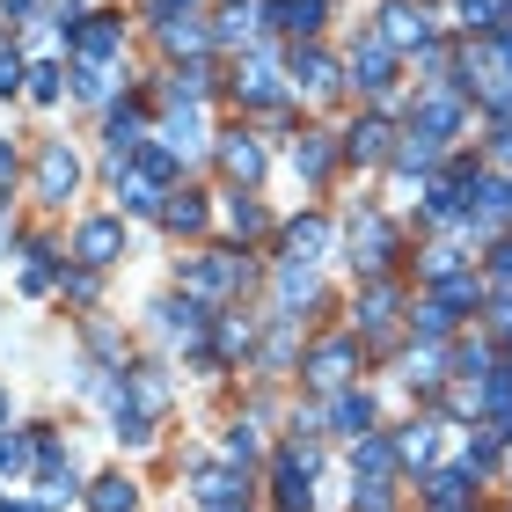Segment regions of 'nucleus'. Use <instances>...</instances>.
<instances>
[{
    "mask_svg": "<svg viewBox=\"0 0 512 512\" xmlns=\"http://www.w3.org/2000/svg\"><path fill=\"white\" fill-rule=\"evenodd\" d=\"M183 293L191 300H227V293H242L249 286V264L235 249H198V256H183Z\"/></svg>",
    "mask_w": 512,
    "mask_h": 512,
    "instance_id": "1",
    "label": "nucleus"
},
{
    "mask_svg": "<svg viewBox=\"0 0 512 512\" xmlns=\"http://www.w3.org/2000/svg\"><path fill=\"white\" fill-rule=\"evenodd\" d=\"M315 469H322L315 439H293V447L278 454V476H271V505H278V512H308V505H315V498H308Z\"/></svg>",
    "mask_w": 512,
    "mask_h": 512,
    "instance_id": "2",
    "label": "nucleus"
},
{
    "mask_svg": "<svg viewBox=\"0 0 512 512\" xmlns=\"http://www.w3.org/2000/svg\"><path fill=\"white\" fill-rule=\"evenodd\" d=\"M125 220L118 213H88L81 227H74V256H81V264L88 271H110V264H125Z\"/></svg>",
    "mask_w": 512,
    "mask_h": 512,
    "instance_id": "3",
    "label": "nucleus"
},
{
    "mask_svg": "<svg viewBox=\"0 0 512 512\" xmlns=\"http://www.w3.org/2000/svg\"><path fill=\"white\" fill-rule=\"evenodd\" d=\"M74 183H81V154L66 147V139H44V154H37V198L44 205H66V198H74Z\"/></svg>",
    "mask_w": 512,
    "mask_h": 512,
    "instance_id": "4",
    "label": "nucleus"
},
{
    "mask_svg": "<svg viewBox=\"0 0 512 512\" xmlns=\"http://www.w3.org/2000/svg\"><path fill=\"white\" fill-rule=\"evenodd\" d=\"M264 22H271L278 37L308 44V37L322 30V22H330V0H271V8H264Z\"/></svg>",
    "mask_w": 512,
    "mask_h": 512,
    "instance_id": "5",
    "label": "nucleus"
},
{
    "mask_svg": "<svg viewBox=\"0 0 512 512\" xmlns=\"http://www.w3.org/2000/svg\"><path fill=\"white\" fill-rule=\"evenodd\" d=\"M125 52V22L118 15H88L81 30H74V59H88V66H110Z\"/></svg>",
    "mask_w": 512,
    "mask_h": 512,
    "instance_id": "6",
    "label": "nucleus"
},
{
    "mask_svg": "<svg viewBox=\"0 0 512 512\" xmlns=\"http://www.w3.org/2000/svg\"><path fill=\"white\" fill-rule=\"evenodd\" d=\"M352 81L366 88V96H388V88H395V44L388 37H366L352 52Z\"/></svg>",
    "mask_w": 512,
    "mask_h": 512,
    "instance_id": "7",
    "label": "nucleus"
},
{
    "mask_svg": "<svg viewBox=\"0 0 512 512\" xmlns=\"http://www.w3.org/2000/svg\"><path fill=\"white\" fill-rule=\"evenodd\" d=\"M227 88H235L242 103H264V110H278V59H271V52H249V59L235 66V81H227Z\"/></svg>",
    "mask_w": 512,
    "mask_h": 512,
    "instance_id": "8",
    "label": "nucleus"
},
{
    "mask_svg": "<svg viewBox=\"0 0 512 512\" xmlns=\"http://www.w3.org/2000/svg\"><path fill=\"white\" fill-rule=\"evenodd\" d=\"M352 366H359V337H330V344H315L308 381L315 388H344V381H352Z\"/></svg>",
    "mask_w": 512,
    "mask_h": 512,
    "instance_id": "9",
    "label": "nucleus"
},
{
    "mask_svg": "<svg viewBox=\"0 0 512 512\" xmlns=\"http://www.w3.org/2000/svg\"><path fill=\"white\" fill-rule=\"evenodd\" d=\"M154 315H161V337H183V344H198V337H205V300H191V293L154 300Z\"/></svg>",
    "mask_w": 512,
    "mask_h": 512,
    "instance_id": "10",
    "label": "nucleus"
},
{
    "mask_svg": "<svg viewBox=\"0 0 512 512\" xmlns=\"http://www.w3.org/2000/svg\"><path fill=\"white\" fill-rule=\"evenodd\" d=\"M352 249H359L352 264H366V271H381V264H388V249H395V227H388L381 213H359V220H352Z\"/></svg>",
    "mask_w": 512,
    "mask_h": 512,
    "instance_id": "11",
    "label": "nucleus"
},
{
    "mask_svg": "<svg viewBox=\"0 0 512 512\" xmlns=\"http://www.w3.org/2000/svg\"><path fill=\"white\" fill-rule=\"evenodd\" d=\"M220 169L235 176V183L264 176V147H256V132H220Z\"/></svg>",
    "mask_w": 512,
    "mask_h": 512,
    "instance_id": "12",
    "label": "nucleus"
},
{
    "mask_svg": "<svg viewBox=\"0 0 512 512\" xmlns=\"http://www.w3.org/2000/svg\"><path fill=\"white\" fill-rule=\"evenodd\" d=\"M293 88H308V96H330V88H337V59L315 52V44H293Z\"/></svg>",
    "mask_w": 512,
    "mask_h": 512,
    "instance_id": "13",
    "label": "nucleus"
},
{
    "mask_svg": "<svg viewBox=\"0 0 512 512\" xmlns=\"http://www.w3.org/2000/svg\"><path fill=\"white\" fill-rule=\"evenodd\" d=\"M315 300H322L315 264H286V271H278V315H293V322H300V308H315Z\"/></svg>",
    "mask_w": 512,
    "mask_h": 512,
    "instance_id": "14",
    "label": "nucleus"
},
{
    "mask_svg": "<svg viewBox=\"0 0 512 512\" xmlns=\"http://www.w3.org/2000/svg\"><path fill=\"white\" fill-rule=\"evenodd\" d=\"M322 256H330V220H293L286 227V264H322Z\"/></svg>",
    "mask_w": 512,
    "mask_h": 512,
    "instance_id": "15",
    "label": "nucleus"
},
{
    "mask_svg": "<svg viewBox=\"0 0 512 512\" xmlns=\"http://www.w3.org/2000/svg\"><path fill=\"white\" fill-rule=\"evenodd\" d=\"M256 30H264V8H256V0H227L213 15V44H249Z\"/></svg>",
    "mask_w": 512,
    "mask_h": 512,
    "instance_id": "16",
    "label": "nucleus"
},
{
    "mask_svg": "<svg viewBox=\"0 0 512 512\" xmlns=\"http://www.w3.org/2000/svg\"><path fill=\"white\" fill-rule=\"evenodd\" d=\"M118 198H125V213H161V198H169V191H161L139 161H125V169H118Z\"/></svg>",
    "mask_w": 512,
    "mask_h": 512,
    "instance_id": "17",
    "label": "nucleus"
},
{
    "mask_svg": "<svg viewBox=\"0 0 512 512\" xmlns=\"http://www.w3.org/2000/svg\"><path fill=\"white\" fill-rule=\"evenodd\" d=\"M330 161H337V147H330L322 132H300V139H293V176H300V183H322V176H330Z\"/></svg>",
    "mask_w": 512,
    "mask_h": 512,
    "instance_id": "18",
    "label": "nucleus"
},
{
    "mask_svg": "<svg viewBox=\"0 0 512 512\" xmlns=\"http://www.w3.org/2000/svg\"><path fill=\"white\" fill-rule=\"evenodd\" d=\"M388 139H395L388 118H359L352 132H344V154H352V161H388V154H395Z\"/></svg>",
    "mask_w": 512,
    "mask_h": 512,
    "instance_id": "19",
    "label": "nucleus"
},
{
    "mask_svg": "<svg viewBox=\"0 0 512 512\" xmlns=\"http://www.w3.org/2000/svg\"><path fill=\"white\" fill-rule=\"evenodd\" d=\"M132 505H139L132 476H96V483H88V512H132Z\"/></svg>",
    "mask_w": 512,
    "mask_h": 512,
    "instance_id": "20",
    "label": "nucleus"
},
{
    "mask_svg": "<svg viewBox=\"0 0 512 512\" xmlns=\"http://www.w3.org/2000/svg\"><path fill=\"white\" fill-rule=\"evenodd\" d=\"M395 169H439V132H425V125H410L403 132V147H395Z\"/></svg>",
    "mask_w": 512,
    "mask_h": 512,
    "instance_id": "21",
    "label": "nucleus"
},
{
    "mask_svg": "<svg viewBox=\"0 0 512 512\" xmlns=\"http://www.w3.org/2000/svg\"><path fill=\"white\" fill-rule=\"evenodd\" d=\"M330 425L352 432V439H366V425H374V395H352V388H344L337 403H330Z\"/></svg>",
    "mask_w": 512,
    "mask_h": 512,
    "instance_id": "22",
    "label": "nucleus"
},
{
    "mask_svg": "<svg viewBox=\"0 0 512 512\" xmlns=\"http://www.w3.org/2000/svg\"><path fill=\"white\" fill-rule=\"evenodd\" d=\"M417 125H425V132H439V139H447V132L461 125V103H454V88H432V96H425V103H417Z\"/></svg>",
    "mask_w": 512,
    "mask_h": 512,
    "instance_id": "23",
    "label": "nucleus"
},
{
    "mask_svg": "<svg viewBox=\"0 0 512 512\" xmlns=\"http://www.w3.org/2000/svg\"><path fill=\"white\" fill-rule=\"evenodd\" d=\"M476 491H469V469H439L432 483H425V505H439V512H454V505H469Z\"/></svg>",
    "mask_w": 512,
    "mask_h": 512,
    "instance_id": "24",
    "label": "nucleus"
},
{
    "mask_svg": "<svg viewBox=\"0 0 512 512\" xmlns=\"http://www.w3.org/2000/svg\"><path fill=\"white\" fill-rule=\"evenodd\" d=\"M169 96H176V103H205V96H213V66H205V59L176 66V74H169Z\"/></svg>",
    "mask_w": 512,
    "mask_h": 512,
    "instance_id": "25",
    "label": "nucleus"
},
{
    "mask_svg": "<svg viewBox=\"0 0 512 512\" xmlns=\"http://www.w3.org/2000/svg\"><path fill=\"white\" fill-rule=\"evenodd\" d=\"M198 132H205V125H198V103H176V118H169V125H161V139H169V147H176V154H198V147H205V139H198Z\"/></svg>",
    "mask_w": 512,
    "mask_h": 512,
    "instance_id": "26",
    "label": "nucleus"
},
{
    "mask_svg": "<svg viewBox=\"0 0 512 512\" xmlns=\"http://www.w3.org/2000/svg\"><path fill=\"white\" fill-rule=\"evenodd\" d=\"M476 300H483V286H476V278H447V286H439V293H432V308H439V315H447V322H454L461 308H476Z\"/></svg>",
    "mask_w": 512,
    "mask_h": 512,
    "instance_id": "27",
    "label": "nucleus"
},
{
    "mask_svg": "<svg viewBox=\"0 0 512 512\" xmlns=\"http://www.w3.org/2000/svg\"><path fill=\"white\" fill-rule=\"evenodd\" d=\"M161 220H169L176 235H198V227H205V198H198V191H183V198L161 205Z\"/></svg>",
    "mask_w": 512,
    "mask_h": 512,
    "instance_id": "28",
    "label": "nucleus"
},
{
    "mask_svg": "<svg viewBox=\"0 0 512 512\" xmlns=\"http://www.w3.org/2000/svg\"><path fill=\"white\" fill-rule=\"evenodd\" d=\"M395 322V293L388 286H366V300H359V330H388Z\"/></svg>",
    "mask_w": 512,
    "mask_h": 512,
    "instance_id": "29",
    "label": "nucleus"
},
{
    "mask_svg": "<svg viewBox=\"0 0 512 512\" xmlns=\"http://www.w3.org/2000/svg\"><path fill=\"white\" fill-rule=\"evenodd\" d=\"M359 469L374 476V483H388V476H395V447H388V439H374V432H366V439H359Z\"/></svg>",
    "mask_w": 512,
    "mask_h": 512,
    "instance_id": "30",
    "label": "nucleus"
},
{
    "mask_svg": "<svg viewBox=\"0 0 512 512\" xmlns=\"http://www.w3.org/2000/svg\"><path fill=\"white\" fill-rule=\"evenodd\" d=\"M227 227H235V235H264L271 213H264L256 198H227Z\"/></svg>",
    "mask_w": 512,
    "mask_h": 512,
    "instance_id": "31",
    "label": "nucleus"
},
{
    "mask_svg": "<svg viewBox=\"0 0 512 512\" xmlns=\"http://www.w3.org/2000/svg\"><path fill=\"white\" fill-rule=\"evenodd\" d=\"M74 96H81V103H103V96H110V66L74 59Z\"/></svg>",
    "mask_w": 512,
    "mask_h": 512,
    "instance_id": "32",
    "label": "nucleus"
},
{
    "mask_svg": "<svg viewBox=\"0 0 512 512\" xmlns=\"http://www.w3.org/2000/svg\"><path fill=\"white\" fill-rule=\"evenodd\" d=\"M432 22L425 15H410V8H388V44H425Z\"/></svg>",
    "mask_w": 512,
    "mask_h": 512,
    "instance_id": "33",
    "label": "nucleus"
},
{
    "mask_svg": "<svg viewBox=\"0 0 512 512\" xmlns=\"http://www.w3.org/2000/svg\"><path fill=\"white\" fill-rule=\"evenodd\" d=\"M30 96H37V103H59V96H66V74H59L52 59H37V66H30Z\"/></svg>",
    "mask_w": 512,
    "mask_h": 512,
    "instance_id": "34",
    "label": "nucleus"
},
{
    "mask_svg": "<svg viewBox=\"0 0 512 512\" xmlns=\"http://www.w3.org/2000/svg\"><path fill=\"white\" fill-rule=\"evenodd\" d=\"M0 96H30V66H22V52H0Z\"/></svg>",
    "mask_w": 512,
    "mask_h": 512,
    "instance_id": "35",
    "label": "nucleus"
},
{
    "mask_svg": "<svg viewBox=\"0 0 512 512\" xmlns=\"http://www.w3.org/2000/svg\"><path fill=\"white\" fill-rule=\"evenodd\" d=\"M432 439H439V425H410L403 439H395V454H403V461H425V454H432Z\"/></svg>",
    "mask_w": 512,
    "mask_h": 512,
    "instance_id": "36",
    "label": "nucleus"
},
{
    "mask_svg": "<svg viewBox=\"0 0 512 512\" xmlns=\"http://www.w3.org/2000/svg\"><path fill=\"white\" fill-rule=\"evenodd\" d=\"M227 461H235V469H249V461H256V425H235V432H227Z\"/></svg>",
    "mask_w": 512,
    "mask_h": 512,
    "instance_id": "37",
    "label": "nucleus"
},
{
    "mask_svg": "<svg viewBox=\"0 0 512 512\" xmlns=\"http://www.w3.org/2000/svg\"><path fill=\"white\" fill-rule=\"evenodd\" d=\"M461 22L469 30H498V0H461Z\"/></svg>",
    "mask_w": 512,
    "mask_h": 512,
    "instance_id": "38",
    "label": "nucleus"
},
{
    "mask_svg": "<svg viewBox=\"0 0 512 512\" xmlns=\"http://www.w3.org/2000/svg\"><path fill=\"white\" fill-rule=\"evenodd\" d=\"M352 512H388V483H374V476H366L359 491H352Z\"/></svg>",
    "mask_w": 512,
    "mask_h": 512,
    "instance_id": "39",
    "label": "nucleus"
},
{
    "mask_svg": "<svg viewBox=\"0 0 512 512\" xmlns=\"http://www.w3.org/2000/svg\"><path fill=\"white\" fill-rule=\"evenodd\" d=\"M59 286H66V300H96V271H59Z\"/></svg>",
    "mask_w": 512,
    "mask_h": 512,
    "instance_id": "40",
    "label": "nucleus"
},
{
    "mask_svg": "<svg viewBox=\"0 0 512 512\" xmlns=\"http://www.w3.org/2000/svg\"><path fill=\"white\" fill-rule=\"evenodd\" d=\"M483 469H498V439H469V476H483Z\"/></svg>",
    "mask_w": 512,
    "mask_h": 512,
    "instance_id": "41",
    "label": "nucleus"
},
{
    "mask_svg": "<svg viewBox=\"0 0 512 512\" xmlns=\"http://www.w3.org/2000/svg\"><path fill=\"white\" fill-rule=\"evenodd\" d=\"M491 161H498V169H512V125L491 132Z\"/></svg>",
    "mask_w": 512,
    "mask_h": 512,
    "instance_id": "42",
    "label": "nucleus"
},
{
    "mask_svg": "<svg viewBox=\"0 0 512 512\" xmlns=\"http://www.w3.org/2000/svg\"><path fill=\"white\" fill-rule=\"evenodd\" d=\"M183 15H191V0H154V30L161 22H183Z\"/></svg>",
    "mask_w": 512,
    "mask_h": 512,
    "instance_id": "43",
    "label": "nucleus"
},
{
    "mask_svg": "<svg viewBox=\"0 0 512 512\" xmlns=\"http://www.w3.org/2000/svg\"><path fill=\"white\" fill-rule=\"evenodd\" d=\"M491 271H498L505 286H512V242H498V249H491Z\"/></svg>",
    "mask_w": 512,
    "mask_h": 512,
    "instance_id": "44",
    "label": "nucleus"
},
{
    "mask_svg": "<svg viewBox=\"0 0 512 512\" xmlns=\"http://www.w3.org/2000/svg\"><path fill=\"white\" fill-rule=\"evenodd\" d=\"M8 183H15V147L0 139V191H8Z\"/></svg>",
    "mask_w": 512,
    "mask_h": 512,
    "instance_id": "45",
    "label": "nucleus"
},
{
    "mask_svg": "<svg viewBox=\"0 0 512 512\" xmlns=\"http://www.w3.org/2000/svg\"><path fill=\"white\" fill-rule=\"evenodd\" d=\"M8 15H15V22H30V15H44V0H8Z\"/></svg>",
    "mask_w": 512,
    "mask_h": 512,
    "instance_id": "46",
    "label": "nucleus"
},
{
    "mask_svg": "<svg viewBox=\"0 0 512 512\" xmlns=\"http://www.w3.org/2000/svg\"><path fill=\"white\" fill-rule=\"evenodd\" d=\"M0 512H44V505H30V498H8V505H0Z\"/></svg>",
    "mask_w": 512,
    "mask_h": 512,
    "instance_id": "47",
    "label": "nucleus"
},
{
    "mask_svg": "<svg viewBox=\"0 0 512 512\" xmlns=\"http://www.w3.org/2000/svg\"><path fill=\"white\" fill-rule=\"evenodd\" d=\"M498 66H505V74H512V37H498Z\"/></svg>",
    "mask_w": 512,
    "mask_h": 512,
    "instance_id": "48",
    "label": "nucleus"
},
{
    "mask_svg": "<svg viewBox=\"0 0 512 512\" xmlns=\"http://www.w3.org/2000/svg\"><path fill=\"white\" fill-rule=\"evenodd\" d=\"M505 439H512V410H505Z\"/></svg>",
    "mask_w": 512,
    "mask_h": 512,
    "instance_id": "49",
    "label": "nucleus"
}]
</instances>
